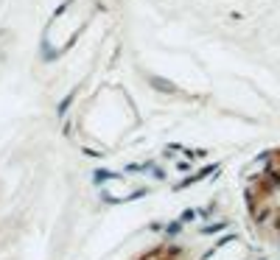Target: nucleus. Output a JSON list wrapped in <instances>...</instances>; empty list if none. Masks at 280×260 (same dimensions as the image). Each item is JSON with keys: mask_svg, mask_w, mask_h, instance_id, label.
Listing matches in <instances>:
<instances>
[{"mask_svg": "<svg viewBox=\"0 0 280 260\" xmlns=\"http://www.w3.org/2000/svg\"><path fill=\"white\" fill-rule=\"evenodd\" d=\"M246 207L263 235L280 241V148L266 157L263 168L246 188Z\"/></svg>", "mask_w": 280, "mask_h": 260, "instance_id": "1", "label": "nucleus"}, {"mask_svg": "<svg viewBox=\"0 0 280 260\" xmlns=\"http://www.w3.org/2000/svg\"><path fill=\"white\" fill-rule=\"evenodd\" d=\"M140 260H182V255H179L176 249H154Z\"/></svg>", "mask_w": 280, "mask_h": 260, "instance_id": "2", "label": "nucleus"}]
</instances>
